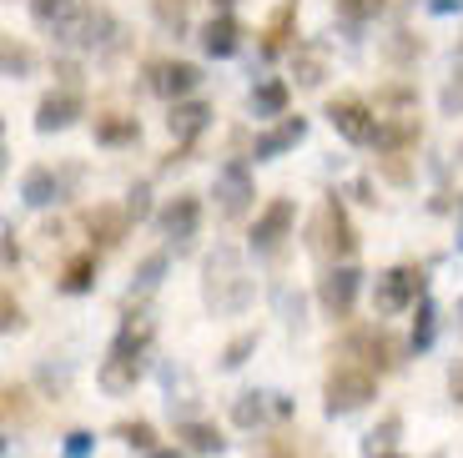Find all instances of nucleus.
I'll list each match as a JSON object with an SVG mask.
<instances>
[{
    "instance_id": "cd10ccee",
    "label": "nucleus",
    "mask_w": 463,
    "mask_h": 458,
    "mask_svg": "<svg viewBox=\"0 0 463 458\" xmlns=\"http://www.w3.org/2000/svg\"><path fill=\"white\" fill-rule=\"evenodd\" d=\"M182 438H186L192 453H222V444H227L212 424H182Z\"/></svg>"
},
{
    "instance_id": "2f4dec72",
    "label": "nucleus",
    "mask_w": 463,
    "mask_h": 458,
    "mask_svg": "<svg viewBox=\"0 0 463 458\" xmlns=\"http://www.w3.org/2000/svg\"><path fill=\"white\" fill-rule=\"evenodd\" d=\"M433 318H439V312H433V302H429V298H418V322H413V353H429V348H433Z\"/></svg>"
},
{
    "instance_id": "4468645a",
    "label": "nucleus",
    "mask_w": 463,
    "mask_h": 458,
    "mask_svg": "<svg viewBox=\"0 0 463 458\" xmlns=\"http://www.w3.org/2000/svg\"><path fill=\"white\" fill-rule=\"evenodd\" d=\"M423 137V127H418V116H388V121H378V151H388V157H398L403 147H413V141Z\"/></svg>"
},
{
    "instance_id": "8fccbe9b",
    "label": "nucleus",
    "mask_w": 463,
    "mask_h": 458,
    "mask_svg": "<svg viewBox=\"0 0 463 458\" xmlns=\"http://www.w3.org/2000/svg\"><path fill=\"white\" fill-rule=\"evenodd\" d=\"M383 458H398V453H383Z\"/></svg>"
},
{
    "instance_id": "393cba45",
    "label": "nucleus",
    "mask_w": 463,
    "mask_h": 458,
    "mask_svg": "<svg viewBox=\"0 0 463 458\" xmlns=\"http://www.w3.org/2000/svg\"><path fill=\"white\" fill-rule=\"evenodd\" d=\"M252 111L257 116H288V81H262L252 91Z\"/></svg>"
},
{
    "instance_id": "c9c22d12",
    "label": "nucleus",
    "mask_w": 463,
    "mask_h": 458,
    "mask_svg": "<svg viewBox=\"0 0 463 458\" xmlns=\"http://www.w3.org/2000/svg\"><path fill=\"white\" fill-rule=\"evenodd\" d=\"M31 71V51L15 46V35H5V76H25Z\"/></svg>"
},
{
    "instance_id": "de8ad7c7",
    "label": "nucleus",
    "mask_w": 463,
    "mask_h": 458,
    "mask_svg": "<svg viewBox=\"0 0 463 458\" xmlns=\"http://www.w3.org/2000/svg\"><path fill=\"white\" fill-rule=\"evenodd\" d=\"M146 458H186L182 448H156V453H146Z\"/></svg>"
},
{
    "instance_id": "6e6552de",
    "label": "nucleus",
    "mask_w": 463,
    "mask_h": 458,
    "mask_svg": "<svg viewBox=\"0 0 463 458\" xmlns=\"http://www.w3.org/2000/svg\"><path fill=\"white\" fill-rule=\"evenodd\" d=\"M197 81H202V71L192 66V61H156V66H151V91L166 96L172 106L182 101V96L192 91Z\"/></svg>"
},
{
    "instance_id": "3c124183",
    "label": "nucleus",
    "mask_w": 463,
    "mask_h": 458,
    "mask_svg": "<svg viewBox=\"0 0 463 458\" xmlns=\"http://www.w3.org/2000/svg\"><path fill=\"white\" fill-rule=\"evenodd\" d=\"M458 206H463V196H458ZM458 242H463V237H458Z\"/></svg>"
},
{
    "instance_id": "79ce46f5",
    "label": "nucleus",
    "mask_w": 463,
    "mask_h": 458,
    "mask_svg": "<svg viewBox=\"0 0 463 458\" xmlns=\"http://www.w3.org/2000/svg\"><path fill=\"white\" fill-rule=\"evenodd\" d=\"M449 398H453V403H458V408H463V358H458V363H453V373H449Z\"/></svg>"
},
{
    "instance_id": "a211bd4d",
    "label": "nucleus",
    "mask_w": 463,
    "mask_h": 458,
    "mask_svg": "<svg viewBox=\"0 0 463 458\" xmlns=\"http://www.w3.org/2000/svg\"><path fill=\"white\" fill-rule=\"evenodd\" d=\"M96 378H101L106 393H131V388H137V378H141V358L111 353V358L101 363V373H96Z\"/></svg>"
},
{
    "instance_id": "20e7f679",
    "label": "nucleus",
    "mask_w": 463,
    "mask_h": 458,
    "mask_svg": "<svg viewBox=\"0 0 463 458\" xmlns=\"http://www.w3.org/2000/svg\"><path fill=\"white\" fill-rule=\"evenodd\" d=\"M327 121H333V131L343 141H353V147H368V141L378 137V116H373L368 101H358V96H333V101H327Z\"/></svg>"
},
{
    "instance_id": "72a5a7b5",
    "label": "nucleus",
    "mask_w": 463,
    "mask_h": 458,
    "mask_svg": "<svg viewBox=\"0 0 463 458\" xmlns=\"http://www.w3.org/2000/svg\"><path fill=\"white\" fill-rule=\"evenodd\" d=\"M257 353V332H237L227 348H222V367H242Z\"/></svg>"
},
{
    "instance_id": "ddd939ff",
    "label": "nucleus",
    "mask_w": 463,
    "mask_h": 458,
    "mask_svg": "<svg viewBox=\"0 0 463 458\" xmlns=\"http://www.w3.org/2000/svg\"><path fill=\"white\" fill-rule=\"evenodd\" d=\"M302 137H307V116H282V127H272V131H262V137H257L252 157L257 161H272V157H282L288 147H298Z\"/></svg>"
},
{
    "instance_id": "c756f323",
    "label": "nucleus",
    "mask_w": 463,
    "mask_h": 458,
    "mask_svg": "<svg viewBox=\"0 0 463 458\" xmlns=\"http://www.w3.org/2000/svg\"><path fill=\"white\" fill-rule=\"evenodd\" d=\"M116 438L131 448H146V453H156V428L141 424V418H127V424H116Z\"/></svg>"
},
{
    "instance_id": "603ef678",
    "label": "nucleus",
    "mask_w": 463,
    "mask_h": 458,
    "mask_svg": "<svg viewBox=\"0 0 463 458\" xmlns=\"http://www.w3.org/2000/svg\"><path fill=\"white\" fill-rule=\"evenodd\" d=\"M458 56H463V46H458Z\"/></svg>"
},
{
    "instance_id": "b1692460",
    "label": "nucleus",
    "mask_w": 463,
    "mask_h": 458,
    "mask_svg": "<svg viewBox=\"0 0 463 458\" xmlns=\"http://www.w3.org/2000/svg\"><path fill=\"white\" fill-rule=\"evenodd\" d=\"M146 343H151V322H146V318H127V322H121V332H116L111 353L141 358V353H146Z\"/></svg>"
},
{
    "instance_id": "412c9836",
    "label": "nucleus",
    "mask_w": 463,
    "mask_h": 458,
    "mask_svg": "<svg viewBox=\"0 0 463 458\" xmlns=\"http://www.w3.org/2000/svg\"><path fill=\"white\" fill-rule=\"evenodd\" d=\"M21 196L31 206H51L61 196V182H56V172H51V167H31V172H25V182H21Z\"/></svg>"
},
{
    "instance_id": "9d476101",
    "label": "nucleus",
    "mask_w": 463,
    "mask_h": 458,
    "mask_svg": "<svg viewBox=\"0 0 463 458\" xmlns=\"http://www.w3.org/2000/svg\"><path fill=\"white\" fill-rule=\"evenodd\" d=\"M106 31H111V15L91 11V5H81L66 25H56V35L66 41V46H96V41H106Z\"/></svg>"
},
{
    "instance_id": "4c0bfd02",
    "label": "nucleus",
    "mask_w": 463,
    "mask_h": 458,
    "mask_svg": "<svg viewBox=\"0 0 463 458\" xmlns=\"http://www.w3.org/2000/svg\"><path fill=\"white\" fill-rule=\"evenodd\" d=\"M91 448H96V434L76 428V434H66V453H61V458H91Z\"/></svg>"
},
{
    "instance_id": "423d86ee",
    "label": "nucleus",
    "mask_w": 463,
    "mask_h": 458,
    "mask_svg": "<svg viewBox=\"0 0 463 458\" xmlns=\"http://www.w3.org/2000/svg\"><path fill=\"white\" fill-rule=\"evenodd\" d=\"M217 206H222V217H242L252 206V172H247V161H227L217 172Z\"/></svg>"
},
{
    "instance_id": "6ab92c4d",
    "label": "nucleus",
    "mask_w": 463,
    "mask_h": 458,
    "mask_svg": "<svg viewBox=\"0 0 463 458\" xmlns=\"http://www.w3.org/2000/svg\"><path fill=\"white\" fill-rule=\"evenodd\" d=\"M353 348H363L368 353V363H378V373H388V367H398V343L388 338L383 328H373V332H358L353 338Z\"/></svg>"
},
{
    "instance_id": "7ed1b4c3",
    "label": "nucleus",
    "mask_w": 463,
    "mask_h": 458,
    "mask_svg": "<svg viewBox=\"0 0 463 458\" xmlns=\"http://www.w3.org/2000/svg\"><path fill=\"white\" fill-rule=\"evenodd\" d=\"M307 237H313V253L323 257H353V247H358V237H353V222H347L343 202L337 196H327L323 206H317L313 227H307Z\"/></svg>"
},
{
    "instance_id": "a19ab883",
    "label": "nucleus",
    "mask_w": 463,
    "mask_h": 458,
    "mask_svg": "<svg viewBox=\"0 0 463 458\" xmlns=\"http://www.w3.org/2000/svg\"><path fill=\"white\" fill-rule=\"evenodd\" d=\"M383 177H388V182H408V161L403 157H383Z\"/></svg>"
},
{
    "instance_id": "39448f33",
    "label": "nucleus",
    "mask_w": 463,
    "mask_h": 458,
    "mask_svg": "<svg viewBox=\"0 0 463 458\" xmlns=\"http://www.w3.org/2000/svg\"><path fill=\"white\" fill-rule=\"evenodd\" d=\"M413 298H423V267H393V272L378 277L373 308H378L383 318H393V312H403Z\"/></svg>"
},
{
    "instance_id": "49530a36",
    "label": "nucleus",
    "mask_w": 463,
    "mask_h": 458,
    "mask_svg": "<svg viewBox=\"0 0 463 458\" xmlns=\"http://www.w3.org/2000/svg\"><path fill=\"white\" fill-rule=\"evenodd\" d=\"M5 267H15V227H5Z\"/></svg>"
},
{
    "instance_id": "5701e85b",
    "label": "nucleus",
    "mask_w": 463,
    "mask_h": 458,
    "mask_svg": "<svg viewBox=\"0 0 463 458\" xmlns=\"http://www.w3.org/2000/svg\"><path fill=\"white\" fill-rule=\"evenodd\" d=\"M292 76H298V86H323V76H327L323 46H298V56H292Z\"/></svg>"
},
{
    "instance_id": "c03bdc74",
    "label": "nucleus",
    "mask_w": 463,
    "mask_h": 458,
    "mask_svg": "<svg viewBox=\"0 0 463 458\" xmlns=\"http://www.w3.org/2000/svg\"><path fill=\"white\" fill-rule=\"evenodd\" d=\"M443 106H449V111H463V86H458V81L443 91Z\"/></svg>"
},
{
    "instance_id": "0eeeda50",
    "label": "nucleus",
    "mask_w": 463,
    "mask_h": 458,
    "mask_svg": "<svg viewBox=\"0 0 463 458\" xmlns=\"http://www.w3.org/2000/svg\"><path fill=\"white\" fill-rule=\"evenodd\" d=\"M358 267H333V272L317 282V302H323L333 318H347L353 312V298H358Z\"/></svg>"
},
{
    "instance_id": "a18cd8bd",
    "label": "nucleus",
    "mask_w": 463,
    "mask_h": 458,
    "mask_svg": "<svg viewBox=\"0 0 463 458\" xmlns=\"http://www.w3.org/2000/svg\"><path fill=\"white\" fill-rule=\"evenodd\" d=\"M429 11L433 15H453V11H463V0H429Z\"/></svg>"
},
{
    "instance_id": "f3484780",
    "label": "nucleus",
    "mask_w": 463,
    "mask_h": 458,
    "mask_svg": "<svg viewBox=\"0 0 463 458\" xmlns=\"http://www.w3.org/2000/svg\"><path fill=\"white\" fill-rule=\"evenodd\" d=\"M86 227H91V242H101V247H116V242L127 237L131 217H127V206H96L91 217H86Z\"/></svg>"
},
{
    "instance_id": "37998d69",
    "label": "nucleus",
    "mask_w": 463,
    "mask_h": 458,
    "mask_svg": "<svg viewBox=\"0 0 463 458\" xmlns=\"http://www.w3.org/2000/svg\"><path fill=\"white\" fill-rule=\"evenodd\" d=\"M393 434H398V418L388 413V418H383V428H373V444H393Z\"/></svg>"
},
{
    "instance_id": "4be33fe9",
    "label": "nucleus",
    "mask_w": 463,
    "mask_h": 458,
    "mask_svg": "<svg viewBox=\"0 0 463 458\" xmlns=\"http://www.w3.org/2000/svg\"><path fill=\"white\" fill-rule=\"evenodd\" d=\"M292 21H298V0H282L278 11H272V21H267V41H262V51H267V56H278V51L288 46Z\"/></svg>"
},
{
    "instance_id": "c85d7f7f",
    "label": "nucleus",
    "mask_w": 463,
    "mask_h": 458,
    "mask_svg": "<svg viewBox=\"0 0 463 458\" xmlns=\"http://www.w3.org/2000/svg\"><path fill=\"white\" fill-rule=\"evenodd\" d=\"M76 11H81L76 0H31V15H35L41 25H66Z\"/></svg>"
},
{
    "instance_id": "aec40b11",
    "label": "nucleus",
    "mask_w": 463,
    "mask_h": 458,
    "mask_svg": "<svg viewBox=\"0 0 463 458\" xmlns=\"http://www.w3.org/2000/svg\"><path fill=\"white\" fill-rule=\"evenodd\" d=\"M141 137V127H137V116H96V141L101 147H131V141Z\"/></svg>"
},
{
    "instance_id": "58836bf2",
    "label": "nucleus",
    "mask_w": 463,
    "mask_h": 458,
    "mask_svg": "<svg viewBox=\"0 0 463 458\" xmlns=\"http://www.w3.org/2000/svg\"><path fill=\"white\" fill-rule=\"evenodd\" d=\"M146 186H131V202H127V217L131 222H141V217H146V212H151V202H146Z\"/></svg>"
},
{
    "instance_id": "1a4fd4ad",
    "label": "nucleus",
    "mask_w": 463,
    "mask_h": 458,
    "mask_svg": "<svg viewBox=\"0 0 463 458\" xmlns=\"http://www.w3.org/2000/svg\"><path fill=\"white\" fill-rule=\"evenodd\" d=\"M81 116V96L76 91H46L41 96V106H35V131H66L71 121Z\"/></svg>"
},
{
    "instance_id": "a878e982",
    "label": "nucleus",
    "mask_w": 463,
    "mask_h": 458,
    "mask_svg": "<svg viewBox=\"0 0 463 458\" xmlns=\"http://www.w3.org/2000/svg\"><path fill=\"white\" fill-rule=\"evenodd\" d=\"M91 282H96V257H71L66 262V272H61V292H91Z\"/></svg>"
},
{
    "instance_id": "dca6fc26",
    "label": "nucleus",
    "mask_w": 463,
    "mask_h": 458,
    "mask_svg": "<svg viewBox=\"0 0 463 458\" xmlns=\"http://www.w3.org/2000/svg\"><path fill=\"white\" fill-rule=\"evenodd\" d=\"M207 121H212V106H207V101H176L172 116H166V127H172L176 141L202 137V131H207Z\"/></svg>"
},
{
    "instance_id": "7c9ffc66",
    "label": "nucleus",
    "mask_w": 463,
    "mask_h": 458,
    "mask_svg": "<svg viewBox=\"0 0 463 458\" xmlns=\"http://www.w3.org/2000/svg\"><path fill=\"white\" fill-rule=\"evenodd\" d=\"M262 413H267L262 393H242V398L232 403V424H237V428H257V424H262Z\"/></svg>"
},
{
    "instance_id": "bb28decb",
    "label": "nucleus",
    "mask_w": 463,
    "mask_h": 458,
    "mask_svg": "<svg viewBox=\"0 0 463 458\" xmlns=\"http://www.w3.org/2000/svg\"><path fill=\"white\" fill-rule=\"evenodd\" d=\"M383 5H388V0H333V11H337V21H343V25H368V21H378Z\"/></svg>"
},
{
    "instance_id": "473e14b6",
    "label": "nucleus",
    "mask_w": 463,
    "mask_h": 458,
    "mask_svg": "<svg viewBox=\"0 0 463 458\" xmlns=\"http://www.w3.org/2000/svg\"><path fill=\"white\" fill-rule=\"evenodd\" d=\"M151 15H156L172 35L186 31V0H151Z\"/></svg>"
},
{
    "instance_id": "f257e3e1",
    "label": "nucleus",
    "mask_w": 463,
    "mask_h": 458,
    "mask_svg": "<svg viewBox=\"0 0 463 458\" xmlns=\"http://www.w3.org/2000/svg\"><path fill=\"white\" fill-rule=\"evenodd\" d=\"M202 298H207L212 312H247L252 308V277H247V262L232 242H222L217 253L207 257V267H202Z\"/></svg>"
},
{
    "instance_id": "f03ea898",
    "label": "nucleus",
    "mask_w": 463,
    "mask_h": 458,
    "mask_svg": "<svg viewBox=\"0 0 463 458\" xmlns=\"http://www.w3.org/2000/svg\"><path fill=\"white\" fill-rule=\"evenodd\" d=\"M378 398V378H373L363 363H333V373H327V383H323V403H327V413H358V408H368V403Z\"/></svg>"
},
{
    "instance_id": "f704fd0d",
    "label": "nucleus",
    "mask_w": 463,
    "mask_h": 458,
    "mask_svg": "<svg viewBox=\"0 0 463 458\" xmlns=\"http://www.w3.org/2000/svg\"><path fill=\"white\" fill-rule=\"evenodd\" d=\"M162 272H166V253L141 257V267H137V287H156V282H162Z\"/></svg>"
},
{
    "instance_id": "ea45409f",
    "label": "nucleus",
    "mask_w": 463,
    "mask_h": 458,
    "mask_svg": "<svg viewBox=\"0 0 463 458\" xmlns=\"http://www.w3.org/2000/svg\"><path fill=\"white\" fill-rule=\"evenodd\" d=\"M0 328H5V332H21L25 328V312H21V302H15L11 292H5V322H0Z\"/></svg>"
},
{
    "instance_id": "e433bc0d",
    "label": "nucleus",
    "mask_w": 463,
    "mask_h": 458,
    "mask_svg": "<svg viewBox=\"0 0 463 458\" xmlns=\"http://www.w3.org/2000/svg\"><path fill=\"white\" fill-rule=\"evenodd\" d=\"M25 398H31V393H25V388H15V383L5 388V418H11V424H15V418H21V424L31 418V403H25Z\"/></svg>"
},
{
    "instance_id": "09e8293b",
    "label": "nucleus",
    "mask_w": 463,
    "mask_h": 458,
    "mask_svg": "<svg viewBox=\"0 0 463 458\" xmlns=\"http://www.w3.org/2000/svg\"><path fill=\"white\" fill-rule=\"evenodd\" d=\"M212 5H217V15H227V5H232V0H212Z\"/></svg>"
},
{
    "instance_id": "9b49d317",
    "label": "nucleus",
    "mask_w": 463,
    "mask_h": 458,
    "mask_svg": "<svg viewBox=\"0 0 463 458\" xmlns=\"http://www.w3.org/2000/svg\"><path fill=\"white\" fill-rule=\"evenodd\" d=\"M197 217H202L197 196H172V202H166L162 212H156V227H162V237L186 242L192 232H197Z\"/></svg>"
},
{
    "instance_id": "f8f14e48",
    "label": "nucleus",
    "mask_w": 463,
    "mask_h": 458,
    "mask_svg": "<svg viewBox=\"0 0 463 458\" xmlns=\"http://www.w3.org/2000/svg\"><path fill=\"white\" fill-rule=\"evenodd\" d=\"M288 227H292V202L288 196H278V202L267 206L262 217H257V227H252V247L257 253H272L282 237H288Z\"/></svg>"
},
{
    "instance_id": "2eb2a0df",
    "label": "nucleus",
    "mask_w": 463,
    "mask_h": 458,
    "mask_svg": "<svg viewBox=\"0 0 463 458\" xmlns=\"http://www.w3.org/2000/svg\"><path fill=\"white\" fill-rule=\"evenodd\" d=\"M242 46V25L232 21V15H212L207 25H202V51H207V56H232V51Z\"/></svg>"
}]
</instances>
